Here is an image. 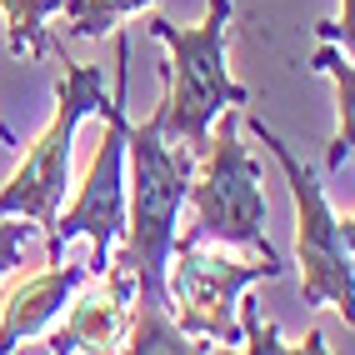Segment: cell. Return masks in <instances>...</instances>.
<instances>
[{"label": "cell", "mask_w": 355, "mask_h": 355, "mask_svg": "<svg viewBox=\"0 0 355 355\" xmlns=\"http://www.w3.org/2000/svg\"><path fill=\"white\" fill-rule=\"evenodd\" d=\"M196 175V155L185 146H171L160 130V105L146 125L125 130V235L121 255L110 266H125L135 275V300L165 305V260H171L185 191Z\"/></svg>", "instance_id": "6da1fadb"}, {"label": "cell", "mask_w": 355, "mask_h": 355, "mask_svg": "<svg viewBox=\"0 0 355 355\" xmlns=\"http://www.w3.org/2000/svg\"><path fill=\"white\" fill-rule=\"evenodd\" d=\"M230 0H205L200 26H175V20L155 15L150 35L165 40L171 60L160 65L165 96H160V130L171 146H185L191 155L205 150L210 121L225 105H245L250 90L230 80L225 70V35H230Z\"/></svg>", "instance_id": "7a4b0ae2"}, {"label": "cell", "mask_w": 355, "mask_h": 355, "mask_svg": "<svg viewBox=\"0 0 355 355\" xmlns=\"http://www.w3.org/2000/svg\"><path fill=\"white\" fill-rule=\"evenodd\" d=\"M200 160V175H191V191H185V205H191V225L175 230V241H196V245H245L255 255L286 266L280 250L270 245L266 220H270V205H266V175L250 155V146L241 140V121H235V105H225L216 121H210L205 135V150Z\"/></svg>", "instance_id": "3957f363"}, {"label": "cell", "mask_w": 355, "mask_h": 355, "mask_svg": "<svg viewBox=\"0 0 355 355\" xmlns=\"http://www.w3.org/2000/svg\"><path fill=\"white\" fill-rule=\"evenodd\" d=\"M245 130L275 155L280 175L295 200V266H300V300L305 311L336 305L345 325H355V225L350 216H336L325 200V185L286 140H280L260 115H250Z\"/></svg>", "instance_id": "277c9868"}, {"label": "cell", "mask_w": 355, "mask_h": 355, "mask_svg": "<svg viewBox=\"0 0 355 355\" xmlns=\"http://www.w3.org/2000/svg\"><path fill=\"white\" fill-rule=\"evenodd\" d=\"M115 90L105 96V105L96 110L101 115V146H96V160H90V175L80 185L76 205L55 216V230L45 235V266H60L65 260V241L85 235L96 245V260H90V275H105V260L110 250L121 245L125 235V90H130V35L115 26Z\"/></svg>", "instance_id": "5b68a950"}, {"label": "cell", "mask_w": 355, "mask_h": 355, "mask_svg": "<svg viewBox=\"0 0 355 355\" xmlns=\"http://www.w3.org/2000/svg\"><path fill=\"white\" fill-rule=\"evenodd\" d=\"M101 105H105V70L101 65L65 60L60 80H55V115H51V125L31 140L20 171L10 175L6 191H0V216H26L45 235L55 230L65 185H70V150H76V130H80L85 115H96Z\"/></svg>", "instance_id": "8992f818"}, {"label": "cell", "mask_w": 355, "mask_h": 355, "mask_svg": "<svg viewBox=\"0 0 355 355\" xmlns=\"http://www.w3.org/2000/svg\"><path fill=\"white\" fill-rule=\"evenodd\" d=\"M286 266L255 255V260H225V245H196L175 241L165 260V300L171 315L191 340L210 345H235L241 350V320H235V300H241L255 280H280Z\"/></svg>", "instance_id": "52a82bcc"}, {"label": "cell", "mask_w": 355, "mask_h": 355, "mask_svg": "<svg viewBox=\"0 0 355 355\" xmlns=\"http://www.w3.org/2000/svg\"><path fill=\"white\" fill-rule=\"evenodd\" d=\"M105 291L80 300L70 311L65 330L51 336V355H76V350H121L125 325H130V300H135V275L125 266H105Z\"/></svg>", "instance_id": "ba28073f"}, {"label": "cell", "mask_w": 355, "mask_h": 355, "mask_svg": "<svg viewBox=\"0 0 355 355\" xmlns=\"http://www.w3.org/2000/svg\"><path fill=\"white\" fill-rule=\"evenodd\" d=\"M80 280H85V270L65 266V260L51 266V270H40V275H31V280H20L10 291V300H6V311H0V355H10L20 340L40 336V330L65 311V300L76 295Z\"/></svg>", "instance_id": "9c48e42d"}, {"label": "cell", "mask_w": 355, "mask_h": 355, "mask_svg": "<svg viewBox=\"0 0 355 355\" xmlns=\"http://www.w3.org/2000/svg\"><path fill=\"white\" fill-rule=\"evenodd\" d=\"M305 65L320 70V76H330V85H336V135H330L325 165H330V171H345V160H350V140H355V70H350V55L340 51V45L320 40Z\"/></svg>", "instance_id": "30bf717a"}, {"label": "cell", "mask_w": 355, "mask_h": 355, "mask_svg": "<svg viewBox=\"0 0 355 355\" xmlns=\"http://www.w3.org/2000/svg\"><path fill=\"white\" fill-rule=\"evenodd\" d=\"M121 350H130V355H196V350H205V345L185 336L165 305L130 300V325H125Z\"/></svg>", "instance_id": "8fae6325"}, {"label": "cell", "mask_w": 355, "mask_h": 355, "mask_svg": "<svg viewBox=\"0 0 355 355\" xmlns=\"http://www.w3.org/2000/svg\"><path fill=\"white\" fill-rule=\"evenodd\" d=\"M70 0H0L6 10V45L15 60H45L51 55V35H45V20L55 10H65Z\"/></svg>", "instance_id": "7c38bea8"}, {"label": "cell", "mask_w": 355, "mask_h": 355, "mask_svg": "<svg viewBox=\"0 0 355 355\" xmlns=\"http://www.w3.org/2000/svg\"><path fill=\"white\" fill-rule=\"evenodd\" d=\"M146 6L155 10L160 0H70L65 6V15H70L65 40H105L125 15H140Z\"/></svg>", "instance_id": "4fadbf2b"}, {"label": "cell", "mask_w": 355, "mask_h": 355, "mask_svg": "<svg viewBox=\"0 0 355 355\" xmlns=\"http://www.w3.org/2000/svg\"><path fill=\"white\" fill-rule=\"evenodd\" d=\"M235 315H241V350H255V355H286V350H300V345H286L280 340V330L260 315L255 300H235Z\"/></svg>", "instance_id": "5bb4252c"}, {"label": "cell", "mask_w": 355, "mask_h": 355, "mask_svg": "<svg viewBox=\"0 0 355 355\" xmlns=\"http://www.w3.org/2000/svg\"><path fill=\"white\" fill-rule=\"evenodd\" d=\"M40 225L26 220V216H0V275H10L20 266V255H26V241L35 235Z\"/></svg>", "instance_id": "9a60e30c"}, {"label": "cell", "mask_w": 355, "mask_h": 355, "mask_svg": "<svg viewBox=\"0 0 355 355\" xmlns=\"http://www.w3.org/2000/svg\"><path fill=\"white\" fill-rule=\"evenodd\" d=\"M315 40H330V45H340V51L350 55V45H355V0H340V15L336 20H320Z\"/></svg>", "instance_id": "2e32d148"}, {"label": "cell", "mask_w": 355, "mask_h": 355, "mask_svg": "<svg viewBox=\"0 0 355 355\" xmlns=\"http://www.w3.org/2000/svg\"><path fill=\"white\" fill-rule=\"evenodd\" d=\"M300 350H315V355H320V350H325V336H320V330H311V336H305V345H300Z\"/></svg>", "instance_id": "e0dca14e"}, {"label": "cell", "mask_w": 355, "mask_h": 355, "mask_svg": "<svg viewBox=\"0 0 355 355\" xmlns=\"http://www.w3.org/2000/svg\"><path fill=\"white\" fill-rule=\"evenodd\" d=\"M0 146H20V140H15V130H10L6 121H0Z\"/></svg>", "instance_id": "ac0fdd59"}]
</instances>
